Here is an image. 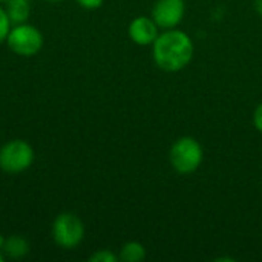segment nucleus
<instances>
[{
  "label": "nucleus",
  "instance_id": "obj_5",
  "mask_svg": "<svg viewBox=\"0 0 262 262\" xmlns=\"http://www.w3.org/2000/svg\"><path fill=\"white\" fill-rule=\"evenodd\" d=\"M84 238V224L72 212H63L52 223V239L61 249H75Z\"/></svg>",
  "mask_w": 262,
  "mask_h": 262
},
{
  "label": "nucleus",
  "instance_id": "obj_2",
  "mask_svg": "<svg viewBox=\"0 0 262 262\" xmlns=\"http://www.w3.org/2000/svg\"><path fill=\"white\" fill-rule=\"evenodd\" d=\"M203 158H204L203 147L192 137L178 138L172 144L170 154H169V160H170L172 167L178 173H183V175L193 173L195 170H198V167L203 163Z\"/></svg>",
  "mask_w": 262,
  "mask_h": 262
},
{
  "label": "nucleus",
  "instance_id": "obj_12",
  "mask_svg": "<svg viewBox=\"0 0 262 262\" xmlns=\"http://www.w3.org/2000/svg\"><path fill=\"white\" fill-rule=\"evenodd\" d=\"M11 25L12 23H11V20H9L5 8L0 6V43L6 40V35H8L9 29H11Z\"/></svg>",
  "mask_w": 262,
  "mask_h": 262
},
{
  "label": "nucleus",
  "instance_id": "obj_10",
  "mask_svg": "<svg viewBox=\"0 0 262 262\" xmlns=\"http://www.w3.org/2000/svg\"><path fill=\"white\" fill-rule=\"evenodd\" d=\"M118 258L123 262L144 261L146 259V247L138 241H129L121 247Z\"/></svg>",
  "mask_w": 262,
  "mask_h": 262
},
{
  "label": "nucleus",
  "instance_id": "obj_9",
  "mask_svg": "<svg viewBox=\"0 0 262 262\" xmlns=\"http://www.w3.org/2000/svg\"><path fill=\"white\" fill-rule=\"evenodd\" d=\"M31 0H6L5 2V11L11 20L12 25L25 23L29 18L31 14Z\"/></svg>",
  "mask_w": 262,
  "mask_h": 262
},
{
  "label": "nucleus",
  "instance_id": "obj_13",
  "mask_svg": "<svg viewBox=\"0 0 262 262\" xmlns=\"http://www.w3.org/2000/svg\"><path fill=\"white\" fill-rule=\"evenodd\" d=\"M75 2H77V5H78L80 8L92 11V9H98V8L103 5L104 0H75Z\"/></svg>",
  "mask_w": 262,
  "mask_h": 262
},
{
  "label": "nucleus",
  "instance_id": "obj_11",
  "mask_svg": "<svg viewBox=\"0 0 262 262\" xmlns=\"http://www.w3.org/2000/svg\"><path fill=\"white\" fill-rule=\"evenodd\" d=\"M120 261V258L111 252V250H106V249H101V250H97L95 253H92L89 256V262H117Z\"/></svg>",
  "mask_w": 262,
  "mask_h": 262
},
{
  "label": "nucleus",
  "instance_id": "obj_20",
  "mask_svg": "<svg viewBox=\"0 0 262 262\" xmlns=\"http://www.w3.org/2000/svg\"><path fill=\"white\" fill-rule=\"evenodd\" d=\"M5 2H6V0H0V3H5Z\"/></svg>",
  "mask_w": 262,
  "mask_h": 262
},
{
  "label": "nucleus",
  "instance_id": "obj_18",
  "mask_svg": "<svg viewBox=\"0 0 262 262\" xmlns=\"http://www.w3.org/2000/svg\"><path fill=\"white\" fill-rule=\"evenodd\" d=\"M5 261V255H3V252L0 250V262H3Z\"/></svg>",
  "mask_w": 262,
  "mask_h": 262
},
{
  "label": "nucleus",
  "instance_id": "obj_19",
  "mask_svg": "<svg viewBox=\"0 0 262 262\" xmlns=\"http://www.w3.org/2000/svg\"><path fill=\"white\" fill-rule=\"evenodd\" d=\"M45 2H52V3H55V2H61V0H45Z\"/></svg>",
  "mask_w": 262,
  "mask_h": 262
},
{
  "label": "nucleus",
  "instance_id": "obj_7",
  "mask_svg": "<svg viewBox=\"0 0 262 262\" xmlns=\"http://www.w3.org/2000/svg\"><path fill=\"white\" fill-rule=\"evenodd\" d=\"M127 32H129L130 40L138 46L154 45V41L160 35L158 34V25L155 23V20L150 17H146V15L135 17L129 23Z\"/></svg>",
  "mask_w": 262,
  "mask_h": 262
},
{
  "label": "nucleus",
  "instance_id": "obj_3",
  "mask_svg": "<svg viewBox=\"0 0 262 262\" xmlns=\"http://www.w3.org/2000/svg\"><path fill=\"white\" fill-rule=\"evenodd\" d=\"M5 41L15 55L34 57L43 48V34L38 28L25 21L11 26Z\"/></svg>",
  "mask_w": 262,
  "mask_h": 262
},
{
  "label": "nucleus",
  "instance_id": "obj_6",
  "mask_svg": "<svg viewBox=\"0 0 262 262\" xmlns=\"http://www.w3.org/2000/svg\"><path fill=\"white\" fill-rule=\"evenodd\" d=\"M186 3L184 0H157L152 8V18L163 29L177 28L184 17Z\"/></svg>",
  "mask_w": 262,
  "mask_h": 262
},
{
  "label": "nucleus",
  "instance_id": "obj_17",
  "mask_svg": "<svg viewBox=\"0 0 262 262\" xmlns=\"http://www.w3.org/2000/svg\"><path fill=\"white\" fill-rule=\"evenodd\" d=\"M3 244H5V236H3V235H0V250L3 249Z\"/></svg>",
  "mask_w": 262,
  "mask_h": 262
},
{
  "label": "nucleus",
  "instance_id": "obj_16",
  "mask_svg": "<svg viewBox=\"0 0 262 262\" xmlns=\"http://www.w3.org/2000/svg\"><path fill=\"white\" fill-rule=\"evenodd\" d=\"M215 261L216 262H235V259H233V258H216Z\"/></svg>",
  "mask_w": 262,
  "mask_h": 262
},
{
  "label": "nucleus",
  "instance_id": "obj_1",
  "mask_svg": "<svg viewBox=\"0 0 262 262\" xmlns=\"http://www.w3.org/2000/svg\"><path fill=\"white\" fill-rule=\"evenodd\" d=\"M193 51L192 38L180 29H166L152 45L154 61L166 72L184 69L192 61Z\"/></svg>",
  "mask_w": 262,
  "mask_h": 262
},
{
  "label": "nucleus",
  "instance_id": "obj_15",
  "mask_svg": "<svg viewBox=\"0 0 262 262\" xmlns=\"http://www.w3.org/2000/svg\"><path fill=\"white\" fill-rule=\"evenodd\" d=\"M255 8H256L258 14L262 17V0H255Z\"/></svg>",
  "mask_w": 262,
  "mask_h": 262
},
{
  "label": "nucleus",
  "instance_id": "obj_14",
  "mask_svg": "<svg viewBox=\"0 0 262 262\" xmlns=\"http://www.w3.org/2000/svg\"><path fill=\"white\" fill-rule=\"evenodd\" d=\"M253 123H255V127L262 132V101L258 104V107L255 109V114H253Z\"/></svg>",
  "mask_w": 262,
  "mask_h": 262
},
{
  "label": "nucleus",
  "instance_id": "obj_4",
  "mask_svg": "<svg viewBox=\"0 0 262 262\" xmlns=\"http://www.w3.org/2000/svg\"><path fill=\"white\" fill-rule=\"evenodd\" d=\"M32 146L25 140H9L0 147V169L6 173H21L34 163Z\"/></svg>",
  "mask_w": 262,
  "mask_h": 262
},
{
  "label": "nucleus",
  "instance_id": "obj_8",
  "mask_svg": "<svg viewBox=\"0 0 262 262\" xmlns=\"http://www.w3.org/2000/svg\"><path fill=\"white\" fill-rule=\"evenodd\" d=\"M5 258L21 259L29 253V243L21 235H11L5 238V244L2 249Z\"/></svg>",
  "mask_w": 262,
  "mask_h": 262
}]
</instances>
